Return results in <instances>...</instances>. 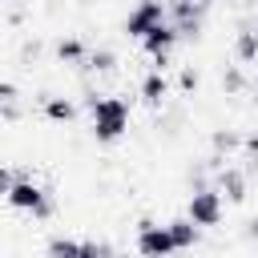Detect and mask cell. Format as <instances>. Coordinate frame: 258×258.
Instances as JSON below:
<instances>
[{"mask_svg":"<svg viewBox=\"0 0 258 258\" xmlns=\"http://www.w3.org/2000/svg\"><path fill=\"white\" fill-rule=\"evenodd\" d=\"M85 105L93 113V137L101 145L117 141L129 133V105L121 97H97V93H85Z\"/></svg>","mask_w":258,"mask_h":258,"instance_id":"obj_1","label":"cell"},{"mask_svg":"<svg viewBox=\"0 0 258 258\" xmlns=\"http://www.w3.org/2000/svg\"><path fill=\"white\" fill-rule=\"evenodd\" d=\"M8 206L12 210H24V214H32L36 222H48L52 214H56V202H52V194L44 189V185H36L32 177H24V181H16L8 194Z\"/></svg>","mask_w":258,"mask_h":258,"instance_id":"obj_2","label":"cell"},{"mask_svg":"<svg viewBox=\"0 0 258 258\" xmlns=\"http://www.w3.org/2000/svg\"><path fill=\"white\" fill-rule=\"evenodd\" d=\"M222 214H226V206H222V189H218V185H206V189H194V194H189L185 218H189L194 226H218Z\"/></svg>","mask_w":258,"mask_h":258,"instance_id":"obj_3","label":"cell"},{"mask_svg":"<svg viewBox=\"0 0 258 258\" xmlns=\"http://www.w3.org/2000/svg\"><path fill=\"white\" fill-rule=\"evenodd\" d=\"M137 254L141 258H169V254H177V246L169 238V226H157L153 218H141L137 222Z\"/></svg>","mask_w":258,"mask_h":258,"instance_id":"obj_4","label":"cell"},{"mask_svg":"<svg viewBox=\"0 0 258 258\" xmlns=\"http://www.w3.org/2000/svg\"><path fill=\"white\" fill-rule=\"evenodd\" d=\"M161 24H169V12H165V4L161 0H141L129 16H125V36H137V40H145L153 28H161Z\"/></svg>","mask_w":258,"mask_h":258,"instance_id":"obj_5","label":"cell"},{"mask_svg":"<svg viewBox=\"0 0 258 258\" xmlns=\"http://www.w3.org/2000/svg\"><path fill=\"white\" fill-rule=\"evenodd\" d=\"M202 8L198 0H165V12H169V24L177 28L181 40H198L202 36Z\"/></svg>","mask_w":258,"mask_h":258,"instance_id":"obj_6","label":"cell"},{"mask_svg":"<svg viewBox=\"0 0 258 258\" xmlns=\"http://www.w3.org/2000/svg\"><path fill=\"white\" fill-rule=\"evenodd\" d=\"M177 40H181V36H177V28H173V24H161V28H153V32L141 40V48L153 56V64H157V69H165V64H169V52H173V44H177Z\"/></svg>","mask_w":258,"mask_h":258,"instance_id":"obj_7","label":"cell"},{"mask_svg":"<svg viewBox=\"0 0 258 258\" xmlns=\"http://www.w3.org/2000/svg\"><path fill=\"white\" fill-rule=\"evenodd\" d=\"M218 189L226 202H246V173L234 169V165H222L218 169Z\"/></svg>","mask_w":258,"mask_h":258,"instance_id":"obj_8","label":"cell"},{"mask_svg":"<svg viewBox=\"0 0 258 258\" xmlns=\"http://www.w3.org/2000/svg\"><path fill=\"white\" fill-rule=\"evenodd\" d=\"M165 97H169V81H165V73H161V69H153V73L141 81V101H145L149 109H157Z\"/></svg>","mask_w":258,"mask_h":258,"instance_id":"obj_9","label":"cell"},{"mask_svg":"<svg viewBox=\"0 0 258 258\" xmlns=\"http://www.w3.org/2000/svg\"><path fill=\"white\" fill-rule=\"evenodd\" d=\"M40 109H44V117H48V121H64V125L77 117V105H73L69 97H52V93H44V97H40Z\"/></svg>","mask_w":258,"mask_h":258,"instance_id":"obj_10","label":"cell"},{"mask_svg":"<svg viewBox=\"0 0 258 258\" xmlns=\"http://www.w3.org/2000/svg\"><path fill=\"white\" fill-rule=\"evenodd\" d=\"M165 226H169V238H173L177 250H194V246H198V230H202V226H194L189 218H173V222H165Z\"/></svg>","mask_w":258,"mask_h":258,"instance_id":"obj_11","label":"cell"},{"mask_svg":"<svg viewBox=\"0 0 258 258\" xmlns=\"http://www.w3.org/2000/svg\"><path fill=\"white\" fill-rule=\"evenodd\" d=\"M56 60H60V64H85V60H89L85 40H81V36H64V40H56Z\"/></svg>","mask_w":258,"mask_h":258,"instance_id":"obj_12","label":"cell"},{"mask_svg":"<svg viewBox=\"0 0 258 258\" xmlns=\"http://www.w3.org/2000/svg\"><path fill=\"white\" fill-rule=\"evenodd\" d=\"M234 56H238L242 64L258 60V28H242V32L234 36Z\"/></svg>","mask_w":258,"mask_h":258,"instance_id":"obj_13","label":"cell"},{"mask_svg":"<svg viewBox=\"0 0 258 258\" xmlns=\"http://www.w3.org/2000/svg\"><path fill=\"white\" fill-rule=\"evenodd\" d=\"M44 254H48V258H81V242H77V238H64V234H56V238H48Z\"/></svg>","mask_w":258,"mask_h":258,"instance_id":"obj_14","label":"cell"},{"mask_svg":"<svg viewBox=\"0 0 258 258\" xmlns=\"http://www.w3.org/2000/svg\"><path fill=\"white\" fill-rule=\"evenodd\" d=\"M242 141H246V137H238L234 129H214V137H210V145H214V153H218V157H222V153L242 149Z\"/></svg>","mask_w":258,"mask_h":258,"instance_id":"obj_15","label":"cell"},{"mask_svg":"<svg viewBox=\"0 0 258 258\" xmlns=\"http://www.w3.org/2000/svg\"><path fill=\"white\" fill-rule=\"evenodd\" d=\"M85 69H93V73H113V69H117V52H113V48H93L89 60H85Z\"/></svg>","mask_w":258,"mask_h":258,"instance_id":"obj_16","label":"cell"},{"mask_svg":"<svg viewBox=\"0 0 258 258\" xmlns=\"http://www.w3.org/2000/svg\"><path fill=\"white\" fill-rule=\"evenodd\" d=\"M81 258H113V246L109 242H97V238H85L81 242Z\"/></svg>","mask_w":258,"mask_h":258,"instance_id":"obj_17","label":"cell"},{"mask_svg":"<svg viewBox=\"0 0 258 258\" xmlns=\"http://www.w3.org/2000/svg\"><path fill=\"white\" fill-rule=\"evenodd\" d=\"M222 89H226V93H242V89H246V77H242L238 64H230V69L222 73Z\"/></svg>","mask_w":258,"mask_h":258,"instance_id":"obj_18","label":"cell"},{"mask_svg":"<svg viewBox=\"0 0 258 258\" xmlns=\"http://www.w3.org/2000/svg\"><path fill=\"white\" fill-rule=\"evenodd\" d=\"M198 85H202V77H198L194 69H181V77H177V89H181V93H194Z\"/></svg>","mask_w":258,"mask_h":258,"instance_id":"obj_19","label":"cell"},{"mask_svg":"<svg viewBox=\"0 0 258 258\" xmlns=\"http://www.w3.org/2000/svg\"><path fill=\"white\" fill-rule=\"evenodd\" d=\"M242 149H246V157H250V169H258V133H250V137L242 141Z\"/></svg>","mask_w":258,"mask_h":258,"instance_id":"obj_20","label":"cell"},{"mask_svg":"<svg viewBox=\"0 0 258 258\" xmlns=\"http://www.w3.org/2000/svg\"><path fill=\"white\" fill-rule=\"evenodd\" d=\"M20 56H24V60H36V56H40V40H28V44L20 48Z\"/></svg>","mask_w":258,"mask_h":258,"instance_id":"obj_21","label":"cell"},{"mask_svg":"<svg viewBox=\"0 0 258 258\" xmlns=\"http://www.w3.org/2000/svg\"><path fill=\"white\" fill-rule=\"evenodd\" d=\"M242 234H246V242H258V218H250V222H246V230H242Z\"/></svg>","mask_w":258,"mask_h":258,"instance_id":"obj_22","label":"cell"},{"mask_svg":"<svg viewBox=\"0 0 258 258\" xmlns=\"http://www.w3.org/2000/svg\"><path fill=\"white\" fill-rule=\"evenodd\" d=\"M198 4H206V0H198Z\"/></svg>","mask_w":258,"mask_h":258,"instance_id":"obj_23","label":"cell"}]
</instances>
